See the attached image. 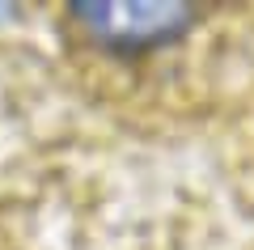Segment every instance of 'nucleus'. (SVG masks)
<instances>
[{"instance_id":"f257e3e1","label":"nucleus","mask_w":254,"mask_h":250,"mask_svg":"<svg viewBox=\"0 0 254 250\" xmlns=\"http://www.w3.org/2000/svg\"><path fill=\"white\" fill-rule=\"evenodd\" d=\"M76 26L85 30L93 47L115 55H144L153 47H165L182 38L195 17L199 4H161V0H76L72 9Z\"/></svg>"}]
</instances>
